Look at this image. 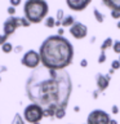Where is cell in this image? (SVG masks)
Returning <instances> with one entry per match:
<instances>
[{
	"label": "cell",
	"mask_w": 120,
	"mask_h": 124,
	"mask_svg": "<svg viewBox=\"0 0 120 124\" xmlns=\"http://www.w3.org/2000/svg\"><path fill=\"white\" fill-rule=\"evenodd\" d=\"M0 81H1V78H0Z\"/></svg>",
	"instance_id": "obj_34"
},
{
	"label": "cell",
	"mask_w": 120,
	"mask_h": 124,
	"mask_svg": "<svg viewBox=\"0 0 120 124\" xmlns=\"http://www.w3.org/2000/svg\"><path fill=\"white\" fill-rule=\"evenodd\" d=\"M67 7L75 12H81L90 4V0H67Z\"/></svg>",
	"instance_id": "obj_9"
},
{
	"label": "cell",
	"mask_w": 120,
	"mask_h": 124,
	"mask_svg": "<svg viewBox=\"0 0 120 124\" xmlns=\"http://www.w3.org/2000/svg\"><path fill=\"white\" fill-rule=\"evenodd\" d=\"M35 124H39V123H35Z\"/></svg>",
	"instance_id": "obj_35"
},
{
	"label": "cell",
	"mask_w": 120,
	"mask_h": 124,
	"mask_svg": "<svg viewBox=\"0 0 120 124\" xmlns=\"http://www.w3.org/2000/svg\"><path fill=\"white\" fill-rule=\"evenodd\" d=\"M96 84H97V88H98L99 92L106 91L108 88V85H110V76L98 72L96 75Z\"/></svg>",
	"instance_id": "obj_10"
},
{
	"label": "cell",
	"mask_w": 120,
	"mask_h": 124,
	"mask_svg": "<svg viewBox=\"0 0 120 124\" xmlns=\"http://www.w3.org/2000/svg\"><path fill=\"white\" fill-rule=\"evenodd\" d=\"M93 14H94V18H96V21L98 22V23H102L105 21V16L101 13V12L97 9V8H94L93 9Z\"/></svg>",
	"instance_id": "obj_14"
},
{
	"label": "cell",
	"mask_w": 120,
	"mask_h": 124,
	"mask_svg": "<svg viewBox=\"0 0 120 124\" xmlns=\"http://www.w3.org/2000/svg\"><path fill=\"white\" fill-rule=\"evenodd\" d=\"M111 69L114 70V71H115V70H119V69H120V62H119V60H114V61L111 62Z\"/></svg>",
	"instance_id": "obj_21"
},
{
	"label": "cell",
	"mask_w": 120,
	"mask_h": 124,
	"mask_svg": "<svg viewBox=\"0 0 120 124\" xmlns=\"http://www.w3.org/2000/svg\"><path fill=\"white\" fill-rule=\"evenodd\" d=\"M19 3H21L19 0H10V5H12V7H15V5H18Z\"/></svg>",
	"instance_id": "obj_27"
},
{
	"label": "cell",
	"mask_w": 120,
	"mask_h": 124,
	"mask_svg": "<svg viewBox=\"0 0 120 124\" xmlns=\"http://www.w3.org/2000/svg\"><path fill=\"white\" fill-rule=\"evenodd\" d=\"M110 115L103 110H93L87 118V124H110Z\"/></svg>",
	"instance_id": "obj_6"
},
{
	"label": "cell",
	"mask_w": 120,
	"mask_h": 124,
	"mask_svg": "<svg viewBox=\"0 0 120 124\" xmlns=\"http://www.w3.org/2000/svg\"><path fill=\"white\" fill-rule=\"evenodd\" d=\"M116 27H118V29H120V21H118V23H116Z\"/></svg>",
	"instance_id": "obj_32"
},
{
	"label": "cell",
	"mask_w": 120,
	"mask_h": 124,
	"mask_svg": "<svg viewBox=\"0 0 120 124\" xmlns=\"http://www.w3.org/2000/svg\"><path fill=\"white\" fill-rule=\"evenodd\" d=\"M70 34L72 35L75 39H84L88 35V27L81 22H75L70 27Z\"/></svg>",
	"instance_id": "obj_8"
},
{
	"label": "cell",
	"mask_w": 120,
	"mask_h": 124,
	"mask_svg": "<svg viewBox=\"0 0 120 124\" xmlns=\"http://www.w3.org/2000/svg\"><path fill=\"white\" fill-rule=\"evenodd\" d=\"M44 25L46 27H49V29H53L54 26H56V18L53 17H46V19L44 21Z\"/></svg>",
	"instance_id": "obj_16"
},
{
	"label": "cell",
	"mask_w": 120,
	"mask_h": 124,
	"mask_svg": "<svg viewBox=\"0 0 120 124\" xmlns=\"http://www.w3.org/2000/svg\"><path fill=\"white\" fill-rule=\"evenodd\" d=\"M56 110H57V107H48V108H44V116L53 118V116L56 115Z\"/></svg>",
	"instance_id": "obj_15"
},
{
	"label": "cell",
	"mask_w": 120,
	"mask_h": 124,
	"mask_svg": "<svg viewBox=\"0 0 120 124\" xmlns=\"http://www.w3.org/2000/svg\"><path fill=\"white\" fill-rule=\"evenodd\" d=\"M110 124H118V122H116L115 119H111V120H110Z\"/></svg>",
	"instance_id": "obj_30"
},
{
	"label": "cell",
	"mask_w": 120,
	"mask_h": 124,
	"mask_svg": "<svg viewBox=\"0 0 120 124\" xmlns=\"http://www.w3.org/2000/svg\"><path fill=\"white\" fill-rule=\"evenodd\" d=\"M1 50L4 53H10V52H13V45H12L9 41H7L5 44L1 45Z\"/></svg>",
	"instance_id": "obj_18"
},
{
	"label": "cell",
	"mask_w": 120,
	"mask_h": 124,
	"mask_svg": "<svg viewBox=\"0 0 120 124\" xmlns=\"http://www.w3.org/2000/svg\"><path fill=\"white\" fill-rule=\"evenodd\" d=\"M8 13L10 14V17H13L14 13H15V9H14V7H9L8 8Z\"/></svg>",
	"instance_id": "obj_25"
},
{
	"label": "cell",
	"mask_w": 120,
	"mask_h": 124,
	"mask_svg": "<svg viewBox=\"0 0 120 124\" xmlns=\"http://www.w3.org/2000/svg\"><path fill=\"white\" fill-rule=\"evenodd\" d=\"M105 61H106V53H105V52H101L99 57H98V63H103Z\"/></svg>",
	"instance_id": "obj_22"
},
{
	"label": "cell",
	"mask_w": 120,
	"mask_h": 124,
	"mask_svg": "<svg viewBox=\"0 0 120 124\" xmlns=\"http://www.w3.org/2000/svg\"><path fill=\"white\" fill-rule=\"evenodd\" d=\"M103 5L111 8L112 10L120 12V0H103Z\"/></svg>",
	"instance_id": "obj_11"
},
{
	"label": "cell",
	"mask_w": 120,
	"mask_h": 124,
	"mask_svg": "<svg viewBox=\"0 0 120 124\" xmlns=\"http://www.w3.org/2000/svg\"><path fill=\"white\" fill-rule=\"evenodd\" d=\"M7 40H8V36H7V35H4V34H1V35H0V45L5 44V43H7Z\"/></svg>",
	"instance_id": "obj_24"
},
{
	"label": "cell",
	"mask_w": 120,
	"mask_h": 124,
	"mask_svg": "<svg viewBox=\"0 0 120 124\" xmlns=\"http://www.w3.org/2000/svg\"><path fill=\"white\" fill-rule=\"evenodd\" d=\"M23 118L29 123H32V124L39 123L44 118V108L40 107L39 105L30 103L29 106H26L25 111H23Z\"/></svg>",
	"instance_id": "obj_5"
},
{
	"label": "cell",
	"mask_w": 120,
	"mask_h": 124,
	"mask_svg": "<svg viewBox=\"0 0 120 124\" xmlns=\"http://www.w3.org/2000/svg\"><path fill=\"white\" fill-rule=\"evenodd\" d=\"M39 56L43 67L60 71L71 65L74 60V46L66 38L52 35L41 43Z\"/></svg>",
	"instance_id": "obj_2"
},
{
	"label": "cell",
	"mask_w": 120,
	"mask_h": 124,
	"mask_svg": "<svg viewBox=\"0 0 120 124\" xmlns=\"http://www.w3.org/2000/svg\"><path fill=\"white\" fill-rule=\"evenodd\" d=\"M12 124H25V123H23L21 115H19V114H15V116H14V119H13V122H12Z\"/></svg>",
	"instance_id": "obj_20"
},
{
	"label": "cell",
	"mask_w": 120,
	"mask_h": 124,
	"mask_svg": "<svg viewBox=\"0 0 120 124\" xmlns=\"http://www.w3.org/2000/svg\"><path fill=\"white\" fill-rule=\"evenodd\" d=\"M111 17L114 19H120V12L118 10H111Z\"/></svg>",
	"instance_id": "obj_23"
},
{
	"label": "cell",
	"mask_w": 120,
	"mask_h": 124,
	"mask_svg": "<svg viewBox=\"0 0 120 124\" xmlns=\"http://www.w3.org/2000/svg\"><path fill=\"white\" fill-rule=\"evenodd\" d=\"M119 62H120V56H119Z\"/></svg>",
	"instance_id": "obj_33"
},
{
	"label": "cell",
	"mask_w": 120,
	"mask_h": 124,
	"mask_svg": "<svg viewBox=\"0 0 120 124\" xmlns=\"http://www.w3.org/2000/svg\"><path fill=\"white\" fill-rule=\"evenodd\" d=\"M75 22L76 21H75V18H74V16H66V17L62 19L61 26H63V27H71Z\"/></svg>",
	"instance_id": "obj_12"
},
{
	"label": "cell",
	"mask_w": 120,
	"mask_h": 124,
	"mask_svg": "<svg viewBox=\"0 0 120 124\" xmlns=\"http://www.w3.org/2000/svg\"><path fill=\"white\" fill-rule=\"evenodd\" d=\"M31 23L27 21L25 17H9L5 19L4 22V35H7L8 38L12 34H14V31L17 30V27L22 26V27H29Z\"/></svg>",
	"instance_id": "obj_4"
},
{
	"label": "cell",
	"mask_w": 120,
	"mask_h": 124,
	"mask_svg": "<svg viewBox=\"0 0 120 124\" xmlns=\"http://www.w3.org/2000/svg\"><path fill=\"white\" fill-rule=\"evenodd\" d=\"M74 110H75V111H80V107L79 106H75V107H74Z\"/></svg>",
	"instance_id": "obj_31"
},
{
	"label": "cell",
	"mask_w": 120,
	"mask_h": 124,
	"mask_svg": "<svg viewBox=\"0 0 120 124\" xmlns=\"http://www.w3.org/2000/svg\"><path fill=\"white\" fill-rule=\"evenodd\" d=\"M111 111H112V114H119V107L116 106V105H114V106H112V108H111Z\"/></svg>",
	"instance_id": "obj_26"
},
{
	"label": "cell",
	"mask_w": 120,
	"mask_h": 124,
	"mask_svg": "<svg viewBox=\"0 0 120 124\" xmlns=\"http://www.w3.org/2000/svg\"><path fill=\"white\" fill-rule=\"evenodd\" d=\"M72 81L65 70H48L38 67L26 81L29 100L43 108L63 107L68 105Z\"/></svg>",
	"instance_id": "obj_1"
},
{
	"label": "cell",
	"mask_w": 120,
	"mask_h": 124,
	"mask_svg": "<svg viewBox=\"0 0 120 124\" xmlns=\"http://www.w3.org/2000/svg\"><path fill=\"white\" fill-rule=\"evenodd\" d=\"M114 45V40H112L111 38H106L102 43V45H101V52H105L106 49L111 48V46Z\"/></svg>",
	"instance_id": "obj_13"
},
{
	"label": "cell",
	"mask_w": 120,
	"mask_h": 124,
	"mask_svg": "<svg viewBox=\"0 0 120 124\" xmlns=\"http://www.w3.org/2000/svg\"><path fill=\"white\" fill-rule=\"evenodd\" d=\"M63 32H65L63 29H58V34H57V35H60V36H63Z\"/></svg>",
	"instance_id": "obj_29"
},
{
	"label": "cell",
	"mask_w": 120,
	"mask_h": 124,
	"mask_svg": "<svg viewBox=\"0 0 120 124\" xmlns=\"http://www.w3.org/2000/svg\"><path fill=\"white\" fill-rule=\"evenodd\" d=\"M49 10L48 3L44 0H27L23 5L25 18L30 23H40Z\"/></svg>",
	"instance_id": "obj_3"
},
{
	"label": "cell",
	"mask_w": 120,
	"mask_h": 124,
	"mask_svg": "<svg viewBox=\"0 0 120 124\" xmlns=\"http://www.w3.org/2000/svg\"><path fill=\"white\" fill-rule=\"evenodd\" d=\"M65 115H66V108L58 107L57 110H56V115H54V118H57V119H63Z\"/></svg>",
	"instance_id": "obj_17"
},
{
	"label": "cell",
	"mask_w": 120,
	"mask_h": 124,
	"mask_svg": "<svg viewBox=\"0 0 120 124\" xmlns=\"http://www.w3.org/2000/svg\"><path fill=\"white\" fill-rule=\"evenodd\" d=\"M112 49H114V53H116V54H119V56H120V40H116V41H114Z\"/></svg>",
	"instance_id": "obj_19"
},
{
	"label": "cell",
	"mask_w": 120,
	"mask_h": 124,
	"mask_svg": "<svg viewBox=\"0 0 120 124\" xmlns=\"http://www.w3.org/2000/svg\"><path fill=\"white\" fill-rule=\"evenodd\" d=\"M80 66H81V67H87V66H88V61L87 60H81Z\"/></svg>",
	"instance_id": "obj_28"
},
{
	"label": "cell",
	"mask_w": 120,
	"mask_h": 124,
	"mask_svg": "<svg viewBox=\"0 0 120 124\" xmlns=\"http://www.w3.org/2000/svg\"><path fill=\"white\" fill-rule=\"evenodd\" d=\"M21 63L23 66H26V67H29V69H38L39 65L41 63L39 52H35L32 49L29 50V52H26L23 54L22 60H21Z\"/></svg>",
	"instance_id": "obj_7"
}]
</instances>
